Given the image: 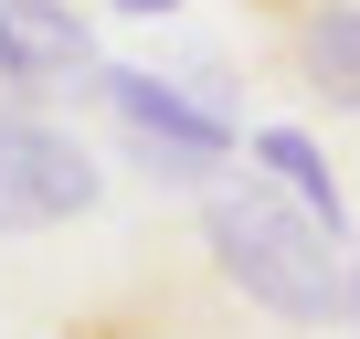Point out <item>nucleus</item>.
<instances>
[{"instance_id": "f257e3e1", "label": "nucleus", "mask_w": 360, "mask_h": 339, "mask_svg": "<svg viewBox=\"0 0 360 339\" xmlns=\"http://www.w3.org/2000/svg\"><path fill=\"white\" fill-rule=\"evenodd\" d=\"M202 255H212V276H223L244 307H265L276 328H339V318H349V244H339L318 212H297L265 170L202 191Z\"/></svg>"}, {"instance_id": "f03ea898", "label": "nucleus", "mask_w": 360, "mask_h": 339, "mask_svg": "<svg viewBox=\"0 0 360 339\" xmlns=\"http://www.w3.org/2000/svg\"><path fill=\"white\" fill-rule=\"evenodd\" d=\"M106 117H117V138H127V159L148 170V181H180V191H202L212 170L244 148V127H233V106L223 96H202V85H180V75H148V64H106Z\"/></svg>"}, {"instance_id": "7ed1b4c3", "label": "nucleus", "mask_w": 360, "mask_h": 339, "mask_svg": "<svg viewBox=\"0 0 360 339\" xmlns=\"http://www.w3.org/2000/svg\"><path fill=\"white\" fill-rule=\"evenodd\" d=\"M96 191H106V170L75 127L0 106V234H53V223L96 212Z\"/></svg>"}, {"instance_id": "20e7f679", "label": "nucleus", "mask_w": 360, "mask_h": 339, "mask_svg": "<svg viewBox=\"0 0 360 339\" xmlns=\"http://www.w3.org/2000/svg\"><path fill=\"white\" fill-rule=\"evenodd\" d=\"M85 85H106V64H96V32H85L75 0H0V96L53 106Z\"/></svg>"}, {"instance_id": "39448f33", "label": "nucleus", "mask_w": 360, "mask_h": 339, "mask_svg": "<svg viewBox=\"0 0 360 339\" xmlns=\"http://www.w3.org/2000/svg\"><path fill=\"white\" fill-rule=\"evenodd\" d=\"M244 159L265 170V181H276L297 212H318V223L349 244V202H339V170H328V148H318L307 127H255V138H244ZM349 255H360V244H349Z\"/></svg>"}, {"instance_id": "423d86ee", "label": "nucleus", "mask_w": 360, "mask_h": 339, "mask_svg": "<svg viewBox=\"0 0 360 339\" xmlns=\"http://www.w3.org/2000/svg\"><path fill=\"white\" fill-rule=\"evenodd\" d=\"M297 85L339 117H360V0H318L297 11Z\"/></svg>"}, {"instance_id": "0eeeda50", "label": "nucleus", "mask_w": 360, "mask_h": 339, "mask_svg": "<svg viewBox=\"0 0 360 339\" xmlns=\"http://www.w3.org/2000/svg\"><path fill=\"white\" fill-rule=\"evenodd\" d=\"M106 11H127V22H159V11H180V0H106Z\"/></svg>"}, {"instance_id": "6e6552de", "label": "nucleus", "mask_w": 360, "mask_h": 339, "mask_svg": "<svg viewBox=\"0 0 360 339\" xmlns=\"http://www.w3.org/2000/svg\"><path fill=\"white\" fill-rule=\"evenodd\" d=\"M276 11H297V0H276Z\"/></svg>"}]
</instances>
